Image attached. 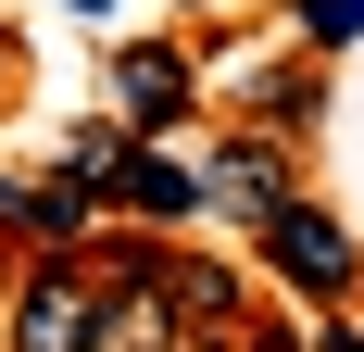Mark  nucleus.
I'll use <instances>...</instances> for the list:
<instances>
[{"label": "nucleus", "mask_w": 364, "mask_h": 352, "mask_svg": "<svg viewBox=\"0 0 364 352\" xmlns=\"http://www.w3.org/2000/svg\"><path fill=\"white\" fill-rule=\"evenodd\" d=\"M176 13H214V0H176Z\"/></svg>", "instance_id": "14"}, {"label": "nucleus", "mask_w": 364, "mask_h": 352, "mask_svg": "<svg viewBox=\"0 0 364 352\" xmlns=\"http://www.w3.org/2000/svg\"><path fill=\"white\" fill-rule=\"evenodd\" d=\"M139 264L164 277V302L188 315V340H201V327H252V289H239V264H214V252H188V239H164V227L139 239Z\"/></svg>", "instance_id": "5"}, {"label": "nucleus", "mask_w": 364, "mask_h": 352, "mask_svg": "<svg viewBox=\"0 0 364 352\" xmlns=\"http://www.w3.org/2000/svg\"><path fill=\"white\" fill-rule=\"evenodd\" d=\"M188 101H201V63H188L176 38H126V51H113V126H126V139H164Z\"/></svg>", "instance_id": "3"}, {"label": "nucleus", "mask_w": 364, "mask_h": 352, "mask_svg": "<svg viewBox=\"0 0 364 352\" xmlns=\"http://www.w3.org/2000/svg\"><path fill=\"white\" fill-rule=\"evenodd\" d=\"M301 38H314V51H352V38H364V0H301Z\"/></svg>", "instance_id": "10"}, {"label": "nucleus", "mask_w": 364, "mask_h": 352, "mask_svg": "<svg viewBox=\"0 0 364 352\" xmlns=\"http://www.w3.org/2000/svg\"><path fill=\"white\" fill-rule=\"evenodd\" d=\"M101 202H113V214H139V227H164V239H176L188 214H201V164H176L164 139H126V151H113V176H101Z\"/></svg>", "instance_id": "6"}, {"label": "nucleus", "mask_w": 364, "mask_h": 352, "mask_svg": "<svg viewBox=\"0 0 364 352\" xmlns=\"http://www.w3.org/2000/svg\"><path fill=\"white\" fill-rule=\"evenodd\" d=\"M113 264V302H101V352H188V315L164 302V277L139 264V239L126 252H101Z\"/></svg>", "instance_id": "7"}, {"label": "nucleus", "mask_w": 364, "mask_h": 352, "mask_svg": "<svg viewBox=\"0 0 364 352\" xmlns=\"http://www.w3.org/2000/svg\"><path fill=\"white\" fill-rule=\"evenodd\" d=\"M314 113H327L314 63H277V76H264V126H289V139H314Z\"/></svg>", "instance_id": "9"}, {"label": "nucleus", "mask_w": 364, "mask_h": 352, "mask_svg": "<svg viewBox=\"0 0 364 352\" xmlns=\"http://www.w3.org/2000/svg\"><path fill=\"white\" fill-rule=\"evenodd\" d=\"M239 239H252V252H264V277H277V289H301V302H352V289H364V239L339 227L327 202H314V189L264 202Z\"/></svg>", "instance_id": "2"}, {"label": "nucleus", "mask_w": 364, "mask_h": 352, "mask_svg": "<svg viewBox=\"0 0 364 352\" xmlns=\"http://www.w3.org/2000/svg\"><path fill=\"white\" fill-rule=\"evenodd\" d=\"M101 189H88V176H63V164H50V176H13V214H0V227H13V239H26V252H88V227H101Z\"/></svg>", "instance_id": "8"}, {"label": "nucleus", "mask_w": 364, "mask_h": 352, "mask_svg": "<svg viewBox=\"0 0 364 352\" xmlns=\"http://www.w3.org/2000/svg\"><path fill=\"white\" fill-rule=\"evenodd\" d=\"M13 88H26V38L0 26V101H13Z\"/></svg>", "instance_id": "11"}, {"label": "nucleus", "mask_w": 364, "mask_h": 352, "mask_svg": "<svg viewBox=\"0 0 364 352\" xmlns=\"http://www.w3.org/2000/svg\"><path fill=\"white\" fill-rule=\"evenodd\" d=\"M327 352H364V315H339V327H327Z\"/></svg>", "instance_id": "12"}, {"label": "nucleus", "mask_w": 364, "mask_h": 352, "mask_svg": "<svg viewBox=\"0 0 364 352\" xmlns=\"http://www.w3.org/2000/svg\"><path fill=\"white\" fill-rule=\"evenodd\" d=\"M301 176H289V126H239V139L201 164V214H226V227H252L264 202H289Z\"/></svg>", "instance_id": "4"}, {"label": "nucleus", "mask_w": 364, "mask_h": 352, "mask_svg": "<svg viewBox=\"0 0 364 352\" xmlns=\"http://www.w3.org/2000/svg\"><path fill=\"white\" fill-rule=\"evenodd\" d=\"M75 13H113V0H75Z\"/></svg>", "instance_id": "13"}, {"label": "nucleus", "mask_w": 364, "mask_h": 352, "mask_svg": "<svg viewBox=\"0 0 364 352\" xmlns=\"http://www.w3.org/2000/svg\"><path fill=\"white\" fill-rule=\"evenodd\" d=\"M101 302H113V264L26 252L13 289H0V352H101Z\"/></svg>", "instance_id": "1"}]
</instances>
